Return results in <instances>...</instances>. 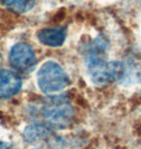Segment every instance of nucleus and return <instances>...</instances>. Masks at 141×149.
I'll use <instances>...</instances> for the list:
<instances>
[{"label":"nucleus","mask_w":141,"mask_h":149,"mask_svg":"<svg viewBox=\"0 0 141 149\" xmlns=\"http://www.w3.org/2000/svg\"><path fill=\"white\" fill-rule=\"evenodd\" d=\"M86 69L92 82L106 85L124 76V65L121 62L107 61L104 57V43L96 39L86 52Z\"/></svg>","instance_id":"1"},{"label":"nucleus","mask_w":141,"mask_h":149,"mask_svg":"<svg viewBox=\"0 0 141 149\" xmlns=\"http://www.w3.org/2000/svg\"><path fill=\"white\" fill-rule=\"evenodd\" d=\"M42 115L49 127L64 130L74 123L76 111L67 97L55 95L50 96L44 102Z\"/></svg>","instance_id":"2"},{"label":"nucleus","mask_w":141,"mask_h":149,"mask_svg":"<svg viewBox=\"0 0 141 149\" xmlns=\"http://www.w3.org/2000/svg\"><path fill=\"white\" fill-rule=\"evenodd\" d=\"M37 83L44 94L54 95L64 90L71 83L70 77L58 63L47 61L40 67L37 74Z\"/></svg>","instance_id":"3"},{"label":"nucleus","mask_w":141,"mask_h":149,"mask_svg":"<svg viewBox=\"0 0 141 149\" xmlns=\"http://www.w3.org/2000/svg\"><path fill=\"white\" fill-rule=\"evenodd\" d=\"M11 66L19 73H30L37 64L34 49L27 43H17L12 47L9 53Z\"/></svg>","instance_id":"4"},{"label":"nucleus","mask_w":141,"mask_h":149,"mask_svg":"<svg viewBox=\"0 0 141 149\" xmlns=\"http://www.w3.org/2000/svg\"><path fill=\"white\" fill-rule=\"evenodd\" d=\"M22 85V79L15 72L0 70V100L15 96L19 92Z\"/></svg>","instance_id":"5"},{"label":"nucleus","mask_w":141,"mask_h":149,"mask_svg":"<svg viewBox=\"0 0 141 149\" xmlns=\"http://www.w3.org/2000/svg\"><path fill=\"white\" fill-rule=\"evenodd\" d=\"M23 138L32 144H53L56 142L52 131L44 125H31L23 131Z\"/></svg>","instance_id":"6"},{"label":"nucleus","mask_w":141,"mask_h":149,"mask_svg":"<svg viewBox=\"0 0 141 149\" xmlns=\"http://www.w3.org/2000/svg\"><path fill=\"white\" fill-rule=\"evenodd\" d=\"M38 40L44 46L57 47L62 46L65 42L66 34L60 28H44L38 32Z\"/></svg>","instance_id":"7"},{"label":"nucleus","mask_w":141,"mask_h":149,"mask_svg":"<svg viewBox=\"0 0 141 149\" xmlns=\"http://www.w3.org/2000/svg\"><path fill=\"white\" fill-rule=\"evenodd\" d=\"M3 4L15 13H27L34 7L35 0H2Z\"/></svg>","instance_id":"8"},{"label":"nucleus","mask_w":141,"mask_h":149,"mask_svg":"<svg viewBox=\"0 0 141 149\" xmlns=\"http://www.w3.org/2000/svg\"><path fill=\"white\" fill-rule=\"evenodd\" d=\"M0 149H11V147L7 142L0 141Z\"/></svg>","instance_id":"9"},{"label":"nucleus","mask_w":141,"mask_h":149,"mask_svg":"<svg viewBox=\"0 0 141 149\" xmlns=\"http://www.w3.org/2000/svg\"><path fill=\"white\" fill-rule=\"evenodd\" d=\"M1 62H2V55L0 54V64H1Z\"/></svg>","instance_id":"10"},{"label":"nucleus","mask_w":141,"mask_h":149,"mask_svg":"<svg viewBox=\"0 0 141 149\" xmlns=\"http://www.w3.org/2000/svg\"><path fill=\"white\" fill-rule=\"evenodd\" d=\"M35 149H43V148H35Z\"/></svg>","instance_id":"11"}]
</instances>
